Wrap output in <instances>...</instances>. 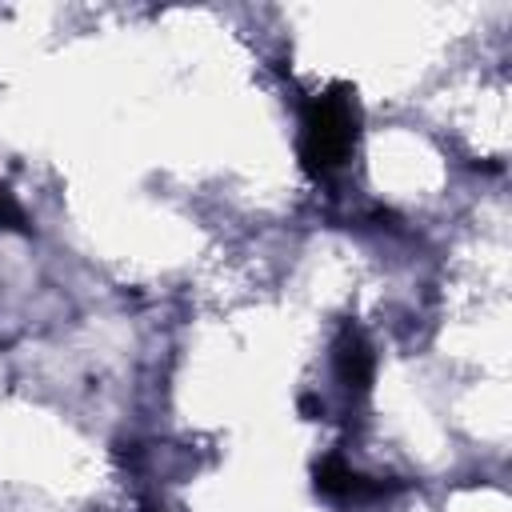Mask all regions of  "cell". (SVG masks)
<instances>
[{"mask_svg":"<svg viewBox=\"0 0 512 512\" xmlns=\"http://www.w3.org/2000/svg\"><path fill=\"white\" fill-rule=\"evenodd\" d=\"M352 140H356V112H352V100H348L340 88L308 104L300 152H304V164H308L312 172L336 168V164L348 156Z\"/></svg>","mask_w":512,"mask_h":512,"instance_id":"6da1fadb","label":"cell"},{"mask_svg":"<svg viewBox=\"0 0 512 512\" xmlns=\"http://www.w3.org/2000/svg\"><path fill=\"white\" fill-rule=\"evenodd\" d=\"M316 488L324 496H332V500H368V496H384L388 492V484L352 472L340 456H328V460L316 464Z\"/></svg>","mask_w":512,"mask_h":512,"instance_id":"7a4b0ae2","label":"cell"},{"mask_svg":"<svg viewBox=\"0 0 512 512\" xmlns=\"http://www.w3.org/2000/svg\"><path fill=\"white\" fill-rule=\"evenodd\" d=\"M336 372L352 392H364L372 384V352L356 328H344L336 340Z\"/></svg>","mask_w":512,"mask_h":512,"instance_id":"3957f363","label":"cell"},{"mask_svg":"<svg viewBox=\"0 0 512 512\" xmlns=\"http://www.w3.org/2000/svg\"><path fill=\"white\" fill-rule=\"evenodd\" d=\"M0 228H24L20 204H16L12 196H4V192H0Z\"/></svg>","mask_w":512,"mask_h":512,"instance_id":"277c9868","label":"cell"}]
</instances>
